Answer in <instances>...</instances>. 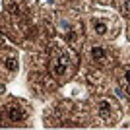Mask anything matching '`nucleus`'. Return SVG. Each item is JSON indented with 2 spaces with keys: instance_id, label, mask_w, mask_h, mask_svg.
Wrapping results in <instances>:
<instances>
[{
  "instance_id": "obj_1",
  "label": "nucleus",
  "mask_w": 130,
  "mask_h": 130,
  "mask_svg": "<svg viewBox=\"0 0 130 130\" xmlns=\"http://www.w3.org/2000/svg\"><path fill=\"white\" fill-rule=\"evenodd\" d=\"M66 68H68V60H66V56H62V54L53 56V60H51V70H53V74L56 78L64 76Z\"/></svg>"
},
{
  "instance_id": "obj_2",
  "label": "nucleus",
  "mask_w": 130,
  "mask_h": 130,
  "mask_svg": "<svg viewBox=\"0 0 130 130\" xmlns=\"http://www.w3.org/2000/svg\"><path fill=\"white\" fill-rule=\"evenodd\" d=\"M8 119L12 122H20V120L25 119V111L22 107H18V105H10L8 107Z\"/></svg>"
},
{
  "instance_id": "obj_3",
  "label": "nucleus",
  "mask_w": 130,
  "mask_h": 130,
  "mask_svg": "<svg viewBox=\"0 0 130 130\" xmlns=\"http://www.w3.org/2000/svg\"><path fill=\"white\" fill-rule=\"evenodd\" d=\"M99 115H101L103 120H109V117H111V103H109V101H101V105H99Z\"/></svg>"
},
{
  "instance_id": "obj_4",
  "label": "nucleus",
  "mask_w": 130,
  "mask_h": 130,
  "mask_svg": "<svg viewBox=\"0 0 130 130\" xmlns=\"http://www.w3.org/2000/svg\"><path fill=\"white\" fill-rule=\"evenodd\" d=\"M105 56H107V53H105L103 47H93V49H91V58L93 60L101 62V60H105Z\"/></svg>"
},
{
  "instance_id": "obj_5",
  "label": "nucleus",
  "mask_w": 130,
  "mask_h": 130,
  "mask_svg": "<svg viewBox=\"0 0 130 130\" xmlns=\"http://www.w3.org/2000/svg\"><path fill=\"white\" fill-rule=\"evenodd\" d=\"M4 68L8 72H16L18 70V58H14V56H10V58L4 60Z\"/></svg>"
},
{
  "instance_id": "obj_6",
  "label": "nucleus",
  "mask_w": 130,
  "mask_h": 130,
  "mask_svg": "<svg viewBox=\"0 0 130 130\" xmlns=\"http://www.w3.org/2000/svg\"><path fill=\"white\" fill-rule=\"evenodd\" d=\"M93 29H95V33L97 35H105L107 33V29H109V25L105 22H93Z\"/></svg>"
},
{
  "instance_id": "obj_7",
  "label": "nucleus",
  "mask_w": 130,
  "mask_h": 130,
  "mask_svg": "<svg viewBox=\"0 0 130 130\" xmlns=\"http://www.w3.org/2000/svg\"><path fill=\"white\" fill-rule=\"evenodd\" d=\"M124 82H126V84L130 86V68H128V70L124 72Z\"/></svg>"
},
{
  "instance_id": "obj_8",
  "label": "nucleus",
  "mask_w": 130,
  "mask_h": 130,
  "mask_svg": "<svg viewBox=\"0 0 130 130\" xmlns=\"http://www.w3.org/2000/svg\"><path fill=\"white\" fill-rule=\"evenodd\" d=\"M4 89H6V87L2 86V84H0V93H4Z\"/></svg>"
},
{
  "instance_id": "obj_9",
  "label": "nucleus",
  "mask_w": 130,
  "mask_h": 130,
  "mask_svg": "<svg viewBox=\"0 0 130 130\" xmlns=\"http://www.w3.org/2000/svg\"><path fill=\"white\" fill-rule=\"evenodd\" d=\"M126 91H128V95H130V86H128V89H126Z\"/></svg>"
}]
</instances>
